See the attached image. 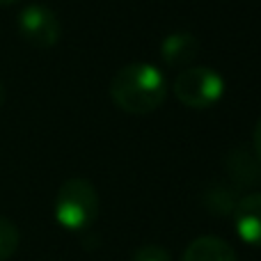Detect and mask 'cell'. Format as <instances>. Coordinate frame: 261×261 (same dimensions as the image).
I'll return each instance as SVG.
<instances>
[{
    "label": "cell",
    "instance_id": "obj_11",
    "mask_svg": "<svg viewBox=\"0 0 261 261\" xmlns=\"http://www.w3.org/2000/svg\"><path fill=\"white\" fill-rule=\"evenodd\" d=\"M18 3V0H0V7H9V5Z\"/></svg>",
    "mask_w": 261,
    "mask_h": 261
},
{
    "label": "cell",
    "instance_id": "obj_12",
    "mask_svg": "<svg viewBox=\"0 0 261 261\" xmlns=\"http://www.w3.org/2000/svg\"><path fill=\"white\" fill-rule=\"evenodd\" d=\"M3 101H5V87H3V83H0V106H3Z\"/></svg>",
    "mask_w": 261,
    "mask_h": 261
},
{
    "label": "cell",
    "instance_id": "obj_2",
    "mask_svg": "<svg viewBox=\"0 0 261 261\" xmlns=\"http://www.w3.org/2000/svg\"><path fill=\"white\" fill-rule=\"evenodd\" d=\"M55 220L67 231H85L96 222L101 199L92 181L73 176L60 186L55 195Z\"/></svg>",
    "mask_w": 261,
    "mask_h": 261
},
{
    "label": "cell",
    "instance_id": "obj_3",
    "mask_svg": "<svg viewBox=\"0 0 261 261\" xmlns=\"http://www.w3.org/2000/svg\"><path fill=\"white\" fill-rule=\"evenodd\" d=\"M222 92H225V81L216 69L186 67L174 78V94L186 108H211L222 99Z\"/></svg>",
    "mask_w": 261,
    "mask_h": 261
},
{
    "label": "cell",
    "instance_id": "obj_6",
    "mask_svg": "<svg viewBox=\"0 0 261 261\" xmlns=\"http://www.w3.org/2000/svg\"><path fill=\"white\" fill-rule=\"evenodd\" d=\"M181 261H239L229 241L220 236H197L190 241Z\"/></svg>",
    "mask_w": 261,
    "mask_h": 261
},
{
    "label": "cell",
    "instance_id": "obj_7",
    "mask_svg": "<svg viewBox=\"0 0 261 261\" xmlns=\"http://www.w3.org/2000/svg\"><path fill=\"white\" fill-rule=\"evenodd\" d=\"M199 55V39L190 32H172L161 44V58L167 67H186Z\"/></svg>",
    "mask_w": 261,
    "mask_h": 261
},
{
    "label": "cell",
    "instance_id": "obj_10",
    "mask_svg": "<svg viewBox=\"0 0 261 261\" xmlns=\"http://www.w3.org/2000/svg\"><path fill=\"white\" fill-rule=\"evenodd\" d=\"M252 147H254V153H257V158L261 161V119L257 122V126H254V135H252Z\"/></svg>",
    "mask_w": 261,
    "mask_h": 261
},
{
    "label": "cell",
    "instance_id": "obj_9",
    "mask_svg": "<svg viewBox=\"0 0 261 261\" xmlns=\"http://www.w3.org/2000/svg\"><path fill=\"white\" fill-rule=\"evenodd\" d=\"M130 261H172V257L161 245H142L140 250H135Z\"/></svg>",
    "mask_w": 261,
    "mask_h": 261
},
{
    "label": "cell",
    "instance_id": "obj_1",
    "mask_svg": "<svg viewBox=\"0 0 261 261\" xmlns=\"http://www.w3.org/2000/svg\"><path fill=\"white\" fill-rule=\"evenodd\" d=\"M110 99L119 110L128 115H149L165 103L167 83L153 64L133 62L113 76Z\"/></svg>",
    "mask_w": 261,
    "mask_h": 261
},
{
    "label": "cell",
    "instance_id": "obj_4",
    "mask_svg": "<svg viewBox=\"0 0 261 261\" xmlns=\"http://www.w3.org/2000/svg\"><path fill=\"white\" fill-rule=\"evenodd\" d=\"M18 35L23 37V41L32 46V48H53L60 41L62 35V25H60L58 14L46 5H28L21 14H18Z\"/></svg>",
    "mask_w": 261,
    "mask_h": 261
},
{
    "label": "cell",
    "instance_id": "obj_5",
    "mask_svg": "<svg viewBox=\"0 0 261 261\" xmlns=\"http://www.w3.org/2000/svg\"><path fill=\"white\" fill-rule=\"evenodd\" d=\"M234 225L241 241L261 248V193H250L234 206Z\"/></svg>",
    "mask_w": 261,
    "mask_h": 261
},
{
    "label": "cell",
    "instance_id": "obj_8",
    "mask_svg": "<svg viewBox=\"0 0 261 261\" xmlns=\"http://www.w3.org/2000/svg\"><path fill=\"white\" fill-rule=\"evenodd\" d=\"M18 243H21V234H18L16 225L0 216V261L14 257V252L18 250Z\"/></svg>",
    "mask_w": 261,
    "mask_h": 261
}]
</instances>
